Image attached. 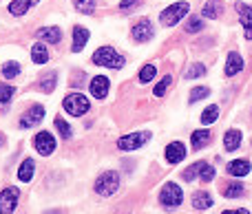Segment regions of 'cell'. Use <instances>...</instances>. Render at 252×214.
<instances>
[{
    "label": "cell",
    "instance_id": "ffe728a7",
    "mask_svg": "<svg viewBox=\"0 0 252 214\" xmlns=\"http://www.w3.org/2000/svg\"><path fill=\"white\" fill-rule=\"evenodd\" d=\"M35 2H38V0H13V2L9 4V13H13V16H22V13L29 11Z\"/></svg>",
    "mask_w": 252,
    "mask_h": 214
},
{
    "label": "cell",
    "instance_id": "4316f807",
    "mask_svg": "<svg viewBox=\"0 0 252 214\" xmlns=\"http://www.w3.org/2000/svg\"><path fill=\"white\" fill-rule=\"evenodd\" d=\"M208 95H210V91L206 86H195L190 91V95H188V102H190V104H195V102H199V100H206Z\"/></svg>",
    "mask_w": 252,
    "mask_h": 214
},
{
    "label": "cell",
    "instance_id": "5bb4252c",
    "mask_svg": "<svg viewBox=\"0 0 252 214\" xmlns=\"http://www.w3.org/2000/svg\"><path fill=\"white\" fill-rule=\"evenodd\" d=\"M241 69H244V57L237 51H230L228 53V60H226V75L232 78V75H237Z\"/></svg>",
    "mask_w": 252,
    "mask_h": 214
},
{
    "label": "cell",
    "instance_id": "7a4b0ae2",
    "mask_svg": "<svg viewBox=\"0 0 252 214\" xmlns=\"http://www.w3.org/2000/svg\"><path fill=\"white\" fill-rule=\"evenodd\" d=\"M118 188H120V177H118V172H113V170L102 172L95 181V192L102 194V197H111V194H115Z\"/></svg>",
    "mask_w": 252,
    "mask_h": 214
},
{
    "label": "cell",
    "instance_id": "d590c367",
    "mask_svg": "<svg viewBox=\"0 0 252 214\" xmlns=\"http://www.w3.org/2000/svg\"><path fill=\"white\" fill-rule=\"evenodd\" d=\"M201 29H204V20H201V18H190V20H188V25H186L188 33H197V31H201Z\"/></svg>",
    "mask_w": 252,
    "mask_h": 214
},
{
    "label": "cell",
    "instance_id": "d6a6232c",
    "mask_svg": "<svg viewBox=\"0 0 252 214\" xmlns=\"http://www.w3.org/2000/svg\"><path fill=\"white\" fill-rule=\"evenodd\" d=\"M155 73H157V69H155V66H153V64H146V66H144V69H142V73H139V82H142V84L151 82V80L155 78Z\"/></svg>",
    "mask_w": 252,
    "mask_h": 214
},
{
    "label": "cell",
    "instance_id": "6da1fadb",
    "mask_svg": "<svg viewBox=\"0 0 252 214\" xmlns=\"http://www.w3.org/2000/svg\"><path fill=\"white\" fill-rule=\"evenodd\" d=\"M93 62L97 66H109V69H122L124 66V55L113 51L111 47H102L93 53Z\"/></svg>",
    "mask_w": 252,
    "mask_h": 214
},
{
    "label": "cell",
    "instance_id": "cb8c5ba5",
    "mask_svg": "<svg viewBox=\"0 0 252 214\" xmlns=\"http://www.w3.org/2000/svg\"><path fill=\"white\" fill-rule=\"evenodd\" d=\"M31 60L35 62V64H47L49 60V51L44 44H35L33 49H31Z\"/></svg>",
    "mask_w": 252,
    "mask_h": 214
},
{
    "label": "cell",
    "instance_id": "ac0fdd59",
    "mask_svg": "<svg viewBox=\"0 0 252 214\" xmlns=\"http://www.w3.org/2000/svg\"><path fill=\"white\" fill-rule=\"evenodd\" d=\"M241 131H235V128H230V131L223 135V148L228 150V153H232V150H237L241 146Z\"/></svg>",
    "mask_w": 252,
    "mask_h": 214
},
{
    "label": "cell",
    "instance_id": "60d3db41",
    "mask_svg": "<svg viewBox=\"0 0 252 214\" xmlns=\"http://www.w3.org/2000/svg\"><path fill=\"white\" fill-rule=\"evenodd\" d=\"M47 214H62V210H51V212H47Z\"/></svg>",
    "mask_w": 252,
    "mask_h": 214
},
{
    "label": "cell",
    "instance_id": "8d00e7d4",
    "mask_svg": "<svg viewBox=\"0 0 252 214\" xmlns=\"http://www.w3.org/2000/svg\"><path fill=\"white\" fill-rule=\"evenodd\" d=\"M170 84H173V78H170V75H166V78L161 80V82L155 86V91H153V93H155L157 97H161V95H164V93H166V88L170 86Z\"/></svg>",
    "mask_w": 252,
    "mask_h": 214
},
{
    "label": "cell",
    "instance_id": "f546056e",
    "mask_svg": "<svg viewBox=\"0 0 252 214\" xmlns=\"http://www.w3.org/2000/svg\"><path fill=\"white\" fill-rule=\"evenodd\" d=\"M201 163H204V161H197V163H192V166H188L186 170L182 172V179H184V181H192L195 177H199V168H201Z\"/></svg>",
    "mask_w": 252,
    "mask_h": 214
},
{
    "label": "cell",
    "instance_id": "e575fe53",
    "mask_svg": "<svg viewBox=\"0 0 252 214\" xmlns=\"http://www.w3.org/2000/svg\"><path fill=\"white\" fill-rule=\"evenodd\" d=\"M56 128H58V133H60L62 137H71V135H73L71 126L64 122V119H60V117H56Z\"/></svg>",
    "mask_w": 252,
    "mask_h": 214
},
{
    "label": "cell",
    "instance_id": "ba28073f",
    "mask_svg": "<svg viewBox=\"0 0 252 214\" xmlns=\"http://www.w3.org/2000/svg\"><path fill=\"white\" fill-rule=\"evenodd\" d=\"M33 146H35V150H38L40 155H44V157H47V155H51L53 150H56V139H53L51 133L42 131V133H38V135H35Z\"/></svg>",
    "mask_w": 252,
    "mask_h": 214
},
{
    "label": "cell",
    "instance_id": "30bf717a",
    "mask_svg": "<svg viewBox=\"0 0 252 214\" xmlns=\"http://www.w3.org/2000/svg\"><path fill=\"white\" fill-rule=\"evenodd\" d=\"M133 40L135 42H148V40H153V25L148 18L139 20L137 25L133 27Z\"/></svg>",
    "mask_w": 252,
    "mask_h": 214
},
{
    "label": "cell",
    "instance_id": "7402d4cb",
    "mask_svg": "<svg viewBox=\"0 0 252 214\" xmlns=\"http://www.w3.org/2000/svg\"><path fill=\"white\" fill-rule=\"evenodd\" d=\"M192 208H197V210H208V208H213V197L201 190V192H197L195 197H192Z\"/></svg>",
    "mask_w": 252,
    "mask_h": 214
},
{
    "label": "cell",
    "instance_id": "83f0119b",
    "mask_svg": "<svg viewBox=\"0 0 252 214\" xmlns=\"http://www.w3.org/2000/svg\"><path fill=\"white\" fill-rule=\"evenodd\" d=\"M204 73H206V66L204 64H192V66H188V69L184 71V78H186V80H195V78H201Z\"/></svg>",
    "mask_w": 252,
    "mask_h": 214
},
{
    "label": "cell",
    "instance_id": "44dd1931",
    "mask_svg": "<svg viewBox=\"0 0 252 214\" xmlns=\"http://www.w3.org/2000/svg\"><path fill=\"white\" fill-rule=\"evenodd\" d=\"M33 170H35V163H33V159H25V161L20 163V170H18V179L20 181H31L33 179Z\"/></svg>",
    "mask_w": 252,
    "mask_h": 214
},
{
    "label": "cell",
    "instance_id": "74e56055",
    "mask_svg": "<svg viewBox=\"0 0 252 214\" xmlns=\"http://www.w3.org/2000/svg\"><path fill=\"white\" fill-rule=\"evenodd\" d=\"M13 97V86H9V84H0V102H9Z\"/></svg>",
    "mask_w": 252,
    "mask_h": 214
},
{
    "label": "cell",
    "instance_id": "5b68a950",
    "mask_svg": "<svg viewBox=\"0 0 252 214\" xmlns=\"http://www.w3.org/2000/svg\"><path fill=\"white\" fill-rule=\"evenodd\" d=\"M159 201H161V206H166V208H177V206H182V201H184L182 188H179L177 184H166L164 190L159 192Z\"/></svg>",
    "mask_w": 252,
    "mask_h": 214
},
{
    "label": "cell",
    "instance_id": "f35d334b",
    "mask_svg": "<svg viewBox=\"0 0 252 214\" xmlns=\"http://www.w3.org/2000/svg\"><path fill=\"white\" fill-rule=\"evenodd\" d=\"M135 4H139V0H124V2H120V11H126L128 7H135Z\"/></svg>",
    "mask_w": 252,
    "mask_h": 214
},
{
    "label": "cell",
    "instance_id": "52a82bcc",
    "mask_svg": "<svg viewBox=\"0 0 252 214\" xmlns=\"http://www.w3.org/2000/svg\"><path fill=\"white\" fill-rule=\"evenodd\" d=\"M148 137H151V133H130V135L120 137L118 148L120 150H135V148H139V146L146 144Z\"/></svg>",
    "mask_w": 252,
    "mask_h": 214
},
{
    "label": "cell",
    "instance_id": "836d02e7",
    "mask_svg": "<svg viewBox=\"0 0 252 214\" xmlns=\"http://www.w3.org/2000/svg\"><path fill=\"white\" fill-rule=\"evenodd\" d=\"M56 82H58V75H56V73H49L47 78L42 80V84H40V88H42L44 93H51L53 88H56Z\"/></svg>",
    "mask_w": 252,
    "mask_h": 214
},
{
    "label": "cell",
    "instance_id": "603a6c76",
    "mask_svg": "<svg viewBox=\"0 0 252 214\" xmlns=\"http://www.w3.org/2000/svg\"><path fill=\"white\" fill-rule=\"evenodd\" d=\"M208 141H210V133L208 131H195L192 133V137H190V144H192V148L195 150L204 148Z\"/></svg>",
    "mask_w": 252,
    "mask_h": 214
},
{
    "label": "cell",
    "instance_id": "4dcf8cb0",
    "mask_svg": "<svg viewBox=\"0 0 252 214\" xmlns=\"http://www.w3.org/2000/svg\"><path fill=\"white\" fill-rule=\"evenodd\" d=\"M199 179L201 181H213L215 179V168L210 166V163H201V168H199Z\"/></svg>",
    "mask_w": 252,
    "mask_h": 214
},
{
    "label": "cell",
    "instance_id": "2e32d148",
    "mask_svg": "<svg viewBox=\"0 0 252 214\" xmlns=\"http://www.w3.org/2000/svg\"><path fill=\"white\" fill-rule=\"evenodd\" d=\"M87 42H89V29H84V27H73V47H71V51L80 53Z\"/></svg>",
    "mask_w": 252,
    "mask_h": 214
},
{
    "label": "cell",
    "instance_id": "d4e9b609",
    "mask_svg": "<svg viewBox=\"0 0 252 214\" xmlns=\"http://www.w3.org/2000/svg\"><path fill=\"white\" fill-rule=\"evenodd\" d=\"M221 194L223 197H228V199H237V197L244 194V186L241 184H226L221 188Z\"/></svg>",
    "mask_w": 252,
    "mask_h": 214
},
{
    "label": "cell",
    "instance_id": "9c48e42d",
    "mask_svg": "<svg viewBox=\"0 0 252 214\" xmlns=\"http://www.w3.org/2000/svg\"><path fill=\"white\" fill-rule=\"evenodd\" d=\"M42 119H44V108L40 104H35V106H31L25 115H22L20 128H31V126H35V124H40Z\"/></svg>",
    "mask_w": 252,
    "mask_h": 214
},
{
    "label": "cell",
    "instance_id": "f1b7e54d",
    "mask_svg": "<svg viewBox=\"0 0 252 214\" xmlns=\"http://www.w3.org/2000/svg\"><path fill=\"white\" fill-rule=\"evenodd\" d=\"M217 117H219V106H208V108L201 113V122L204 124H213V122H217Z\"/></svg>",
    "mask_w": 252,
    "mask_h": 214
},
{
    "label": "cell",
    "instance_id": "9a60e30c",
    "mask_svg": "<svg viewBox=\"0 0 252 214\" xmlns=\"http://www.w3.org/2000/svg\"><path fill=\"white\" fill-rule=\"evenodd\" d=\"M226 172L232 177H246L250 172V161L248 159H235L226 166Z\"/></svg>",
    "mask_w": 252,
    "mask_h": 214
},
{
    "label": "cell",
    "instance_id": "1f68e13d",
    "mask_svg": "<svg viewBox=\"0 0 252 214\" xmlns=\"http://www.w3.org/2000/svg\"><path fill=\"white\" fill-rule=\"evenodd\" d=\"M18 73H20V66H18V62H7V64L2 66V75H4L7 80L16 78Z\"/></svg>",
    "mask_w": 252,
    "mask_h": 214
},
{
    "label": "cell",
    "instance_id": "4fadbf2b",
    "mask_svg": "<svg viewBox=\"0 0 252 214\" xmlns=\"http://www.w3.org/2000/svg\"><path fill=\"white\" fill-rule=\"evenodd\" d=\"M186 155V146L182 141H173V144L166 146V161L168 163H179Z\"/></svg>",
    "mask_w": 252,
    "mask_h": 214
},
{
    "label": "cell",
    "instance_id": "d6986e66",
    "mask_svg": "<svg viewBox=\"0 0 252 214\" xmlns=\"http://www.w3.org/2000/svg\"><path fill=\"white\" fill-rule=\"evenodd\" d=\"M201 13H204V18L215 20V18H219L223 13V2L221 0H208V2L204 4V9H201Z\"/></svg>",
    "mask_w": 252,
    "mask_h": 214
},
{
    "label": "cell",
    "instance_id": "3957f363",
    "mask_svg": "<svg viewBox=\"0 0 252 214\" xmlns=\"http://www.w3.org/2000/svg\"><path fill=\"white\" fill-rule=\"evenodd\" d=\"M62 106H64V110L69 115H73V117H80V115H84L89 110V100L82 95V93H71V95L64 97V102H62Z\"/></svg>",
    "mask_w": 252,
    "mask_h": 214
},
{
    "label": "cell",
    "instance_id": "7c38bea8",
    "mask_svg": "<svg viewBox=\"0 0 252 214\" xmlns=\"http://www.w3.org/2000/svg\"><path fill=\"white\" fill-rule=\"evenodd\" d=\"M89 86H91V95L95 97V100H104V97L109 95V78H104V75L93 78Z\"/></svg>",
    "mask_w": 252,
    "mask_h": 214
},
{
    "label": "cell",
    "instance_id": "e0dca14e",
    "mask_svg": "<svg viewBox=\"0 0 252 214\" xmlns=\"http://www.w3.org/2000/svg\"><path fill=\"white\" fill-rule=\"evenodd\" d=\"M35 35H38L40 40H44L47 44H56V42H60L62 40V33H60L58 27H44V29L35 31Z\"/></svg>",
    "mask_w": 252,
    "mask_h": 214
},
{
    "label": "cell",
    "instance_id": "277c9868",
    "mask_svg": "<svg viewBox=\"0 0 252 214\" xmlns=\"http://www.w3.org/2000/svg\"><path fill=\"white\" fill-rule=\"evenodd\" d=\"M188 9H190V7H188V2L170 4V7L164 9V13H161V25H164V27H175L188 13Z\"/></svg>",
    "mask_w": 252,
    "mask_h": 214
},
{
    "label": "cell",
    "instance_id": "8fae6325",
    "mask_svg": "<svg viewBox=\"0 0 252 214\" xmlns=\"http://www.w3.org/2000/svg\"><path fill=\"white\" fill-rule=\"evenodd\" d=\"M235 9H237V13H239L241 25H244L246 40H252V9H250L246 2H237Z\"/></svg>",
    "mask_w": 252,
    "mask_h": 214
},
{
    "label": "cell",
    "instance_id": "8992f818",
    "mask_svg": "<svg viewBox=\"0 0 252 214\" xmlns=\"http://www.w3.org/2000/svg\"><path fill=\"white\" fill-rule=\"evenodd\" d=\"M18 199H20V190L18 188H4L0 192V214H13L18 208Z\"/></svg>",
    "mask_w": 252,
    "mask_h": 214
},
{
    "label": "cell",
    "instance_id": "484cf974",
    "mask_svg": "<svg viewBox=\"0 0 252 214\" xmlns=\"http://www.w3.org/2000/svg\"><path fill=\"white\" fill-rule=\"evenodd\" d=\"M73 4L80 13H84V16L95 13V0H73Z\"/></svg>",
    "mask_w": 252,
    "mask_h": 214
},
{
    "label": "cell",
    "instance_id": "ab89813d",
    "mask_svg": "<svg viewBox=\"0 0 252 214\" xmlns=\"http://www.w3.org/2000/svg\"><path fill=\"white\" fill-rule=\"evenodd\" d=\"M223 214H250L248 210H244V208H241V210H226Z\"/></svg>",
    "mask_w": 252,
    "mask_h": 214
}]
</instances>
